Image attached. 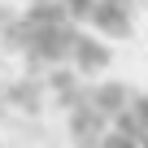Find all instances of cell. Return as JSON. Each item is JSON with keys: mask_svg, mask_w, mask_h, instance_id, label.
Listing matches in <instances>:
<instances>
[{"mask_svg": "<svg viewBox=\"0 0 148 148\" xmlns=\"http://www.w3.org/2000/svg\"><path fill=\"white\" fill-rule=\"evenodd\" d=\"M0 148H5V144H0Z\"/></svg>", "mask_w": 148, "mask_h": 148, "instance_id": "obj_13", "label": "cell"}, {"mask_svg": "<svg viewBox=\"0 0 148 148\" xmlns=\"http://www.w3.org/2000/svg\"><path fill=\"white\" fill-rule=\"evenodd\" d=\"M22 13H26V22H31L35 31H44V26H61V22H70V9H65V0H31V5H26Z\"/></svg>", "mask_w": 148, "mask_h": 148, "instance_id": "obj_8", "label": "cell"}, {"mask_svg": "<svg viewBox=\"0 0 148 148\" xmlns=\"http://www.w3.org/2000/svg\"><path fill=\"white\" fill-rule=\"evenodd\" d=\"M79 79H83V74L74 70V65H48L44 83H48V92H52V100H57V109H61V113H70L74 105L92 100V87H83Z\"/></svg>", "mask_w": 148, "mask_h": 148, "instance_id": "obj_3", "label": "cell"}, {"mask_svg": "<svg viewBox=\"0 0 148 148\" xmlns=\"http://www.w3.org/2000/svg\"><path fill=\"white\" fill-rule=\"evenodd\" d=\"M131 109L139 113V122H144V131H148V92H135V100H131Z\"/></svg>", "mask_w": 148, "mask_h": 148, "instance_id": "obj_11", "label": "cell"}, {"mask_svg": "<svg viewBox=\"0 0 148 148\" xmlns=\"http://www.w3.org/2000/svg\"><path fill=\"white\" fill-rule=\"evenodd\" d=\"M65 9H70V18H74V22H87V18H92V9H96V0H65Z\"/></svg>", "mask_w": 148, "mask_h": 148, "instance_id": "obj_10", "label": "cell"}, {"mask_svg": "<svg viewBox=\"0 0 148 148\" xmlns=\"http://www.w3.org/2000/svg\"><path fill=\"white\" fill-rule=\"evenodd\" d=\"M79 22H61V26H44V31H35V44L22 52L26 57V65H31V74H39V70H48V65H65L70 57H74V44H79Z\"/></svg>", "mask_w": 148, "mask_h": 148, "instance_id": "obj_1", "label": "cell"}, {"mask_svg": "<svg viewBox=\"0 0 148 148\" xmlns=\"http://www.w3.org/2000/svg\"><path fill=\"white\" fill-rule=\"evenodd\" d=\"M135 9H118V5H100L96 0V9H92V31L96 35H105V39H131L135 35V18H131Z\"/></svg>", "mask_w": 148, "mask_h": 148, "instance_id": "obj_6", "label": "cell"}, {"mask_svg": "<svg viewBox=\"0 0 148 148\" xmlns=\"http://www.w3.org/2000/svg\"><path fill=\"white\" fill-rule=\"evenodd\" d=\"M109 126H113V118H109L100 105H92V100L74 105V109L65 113V131H70L74 148H100V139L109 135Z\"/></svg>", "mask_w": 148, "mask_h": 148, "instance_id": "obj_2", "label": "cell"}, {"mask_svg": "<svg viewBox=\"0 0 148 148\" xmlns=\"http://www.w3.org/2000/svg\"><path fill=\"white\" fill-rule=\"evenodd\" d=\"M109 61H113V52H109V39H105V35H79L70 65L79 70L83 79H96V74H105V70H109Z\"/></svg>", "mask_w": 148, "mask_h": 148, "instance_id": "obj_5", "label": "cell"}, {"mask_svg": "<svg viewBox=\"0 0 148 148\" xmlns=\"http://www.w3.org/2000/svg\"><path fill=\"white\" fill-rule=\"evenodd\" d=\"M131 100H135V92H131L122 79H105V83H92V105H100L109 118H113V113H122V109H131Z\"/></svg>", "mask_w": 148, "mask_h": 148, "instance_id": "obj_7", "label": "cell"}, {"mask_svg": "<svg viewBox=\"0 0 148 148\" xmlns=\"http://www.w3.org/2000/svg\"><path fill=\"white\" fill-rule=\"evenodd\" d=\"M113 131H122V135H131V139H144V122H139V113H135V109L113 113Z\"/></svg>", "mask_w": 148, "mask_h": 148, "instance_id": "obj_9", "label": "cell"}, {"mask_svg": "<svg viewBox=\"0 0 148 148\" xmlns=\"http://www.w3.org/2000/svg\"><path fill=\"white\" fill-rule=\"evenodd\" d=\"M100 5H118V9H135V0H100Z\"/></svg>", "mask_w": 148, "mask_h": 148, "instance_id": "obj_12", "label": "cell"}, {"mask_svg": "<svg viewBox=\"0 0 148 148\" xmlns=\"http://www.w3.org/2000/svg\"><path fill=\"white\" fill-rule=\"evenodd\" d=\"M44 87H48V83H39L35 74L13 79V83L5 87V109H9V113H22V118H39V113H44Z\"/></svg>", "mask_w": 148, "mask_h": 148, "instance_id": "obj_4", "label": "cell"}]
</instances>
